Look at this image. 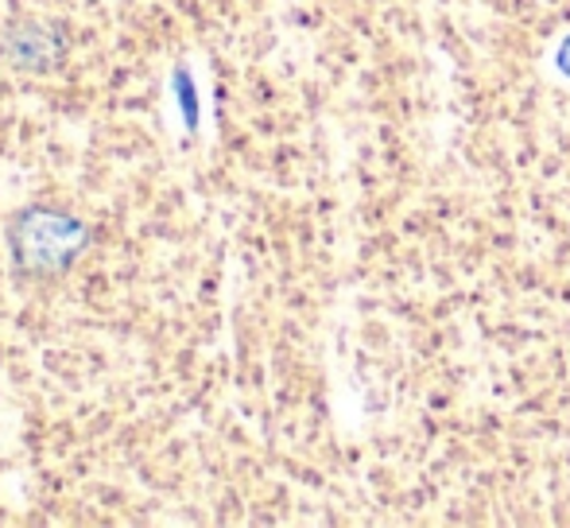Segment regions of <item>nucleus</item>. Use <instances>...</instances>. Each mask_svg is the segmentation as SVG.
<instances>
[{"label": "nucleus", "mask_w": 570, "mask_h": 528, "mask_svg": "<svg viewBox=\"0 0 570 528\" xmlns=\"http://www.w3.org/2000/svg\"><path fill=\"white\" fill-rule=\"evenodd\" d=\"M82 245H86V226L70 218V214L39 211L36 206V211H23L12 226L16 261L28 272H43V276L67 268Z\"/></svg>", "instance_id": "f257e3e1"}, {"label": "nucleus", "mask_w": 570, "mask_h": 528, "mask_svg": "<svg viewBox=\"0 0 570 528\" xmlns=\"http://www.w3.org/2000/svg\"><path fill=\"white\" fill-rule=\"evenodd\" d=\"M559 70L570 75V36L563 39V47H559Z\"/></svg>", "instance_id": "f03ea898"}]
</instances>
